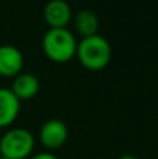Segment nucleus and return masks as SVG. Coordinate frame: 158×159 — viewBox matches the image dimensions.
Wrapping results in <instances>:
<instances>
[{
  "label": "nucleus",
  "mask_w": 158,
  "mask_h": 159,
  "mask_svg": "<svg viewBox=\"0 0 158 159\" xmlns=\"http://www.w3.org/2000/svg\"><path fill=\"white\" fill-rule=\"evenodd\" d=\"M76 57L90 71H101L111 61L112 48L104 36L95 34L77 42Z\"/></svg>",
  "instance_id": "f257e3e1"
},
{
  "label": "nucleus",
  "mask_w": 158,
  "mask_h": 159,
  "mask_svg": "<svg viewBox=\"0 0 158 159\" xmlns=\"http://www.w3.org/2000/svg\"><path fill=\"white\" fill-rule=\"evenodd\" d=\"M42 50L53 63H67L76 56L77 41L67 28H49L42 39Z\"/></svg>",
  "instance_id": "f03ea898"
},
{
  "label": "nucleus",
  "mask_w": 158,
  "mask_h": 159,
  "mask_svg": "<svg viewBox=\"0 0 158 159\" xmlns=\"http://www.w3.org/2000/svg\"><path fill=\"white\" fill-rule=\"evenodd\" d=\"M34 147L32 133L22 127H13L0 138V155L7 159H28L32 155Z\"/></svg>",
  "instance_id": "7ed1b4c3"
},
{
  "label": "nucleus",
  "mask_w": 158,
  "mask_h": 159,
  "mask_svg": "<svg viewBox=\"0 0 158 159\" xmlns=\"http://www.w3.org/2000/svg\"><path fill=\"white\" fill-rule=\"evenodd\" d=\"M69 138V129L59 119H50L39 130V141L46 151L52 152L62 148Z\"/></svg>",
  "instance_id": "20e7f679"
},
{
  "label": "nucleus",
  "mask_w": 158,
  "mask_h": 159,
  "mask_svg": "<svg viewBox=\"0 0 158 159\" xmlns=\"http://www.w3.org/2000/svg\"><path fill=\"white\" fill-rule=\"evenodd\" d=\"M73 18L72 7L66 0H49L44 7V20L49 28H67Z\"/></svg>",
  "instance_id": "39448f33"
},
{
  "label": "nucleus",
  "mask_w": 158,
  "mask_h": 159,
  "mask_svg": "<svg viewBox=\"0 0 158 159\" xmlns=\"http://www.w3.org/2000/svg\"><path fill=\"white\" fill-rule=\"evenodd\" d=\"M24 67V56L13 45H2L0 46V75L13 78L22 71Z\"/></svg>",
  "instance_id": "423d86ee"
},
{
  "label": "nucleus",
  "mask_w": 158,
  "mask_h": 159,
  "mask_svg": "<svg viewBox=\"0 0 158 159\" xmlns=\"http://www.w3.org/2000/svg\"><path fill=\"white\" fill-rule=\"evenodd\" d=\"M21 101L10 88H0V129L10 127L20 113Z\"/></svg>",
  "instance_id": "0eeeda50"
},
{
  "label": "nucleus",
  "mask_w": 158,
  "mask_h": 159,
  "mask_svg": "<svg viewBox=\"0 0 158 159\" xmlns=\"http://www.w3.org/2000/svg\"><path fill=\"white\" fill-rule=\"evenodd\" d=\"M39 88H41V84H39V80L36 78V75L21 71L16 77H13L10 89L20 101H28V99H32L39 92Z\"/></svg>",
  "instance_id": "6e6552de"
},
{
  "label": "nucleus",
  "mask_w": 158,
  "mask_h": 159,
  "mask_svg": "<svg viewBox=\"0 0 158 159\" xmlns=\"http://www.w3.org/2000/svg\"><path fill=\"white\" fill-rule=\"evenodd\" d=\"M73 22H74L76 31L78 32V35H81V38L95 35L98 32V28H100L98 16L94 11L87 10V8L77 11L73 17Z\"/></svg>",
  "instance_id": "1a4fd4ad"
},
{
  "label": "nucleus",
  "mask_w": 158,
  "mask_h": 159,
  "mask_svg": "<svg viewBox=\"0 0 158 159\" xmlns=\"http://www.w3.org/2000/svg\"><path fill=\"white\" fill-rule=\"evenodd\" d=\"M28 159H59V158L55 154H52V152L46 151V152H39V154L31 155Z\"/></svg>",
  "instance_id": "9d476101"
},
{
  "label": "nucleus",
  "mask_w": 158,
  "mask_h": 159,
  "mask_svg": "<svg viewBox=\"0 0 158 159\" xmlns=\"http://www.w3.org/2000/svg\"><path fill=\"white\" fill-rule=\"evenodd\" d=\"M118 159H139V158L134 157V155H122V157H119Z\"/></svg>",
  "instance_id": "9b49d317"
},
{
  "label": "nucleus",
  "mask_w": 158,
  "mask_h": 159,
  "mask_svg": "<svg viewBox=\"0 0 158 159\" xmlns=\"http://www.w3.org/2000/svg\"><path fill=\"white\" fill-rule=\"evenodd\" d=\"M0 159H7V158H4V157H2V155H0Z\"/></svg>",
  "instance_id": "f8f14e48"
}]
</instances>
